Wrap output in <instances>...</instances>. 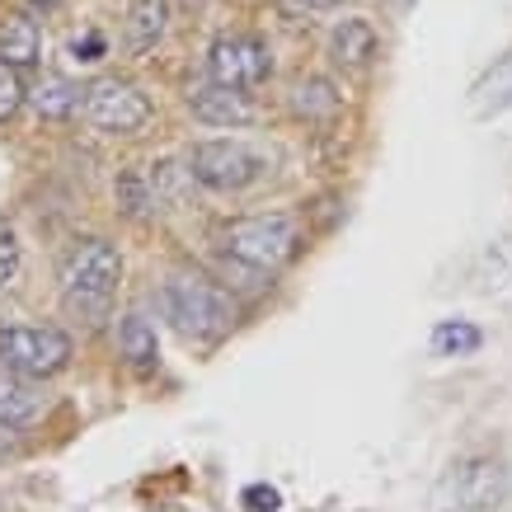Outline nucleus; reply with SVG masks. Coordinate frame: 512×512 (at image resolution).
<instances>
[{"mask_svg":"<svg viewBox=\"0 0 512 512\" xmlns=\"http://www.w3.org/2000/svg\"><path fill=\"white\" fill-rule=\"evenodd\" d=\"M447 494L461 512H489L508 498V470L494 456H475V461H461L451 470Z\"/></svg>","mask_w":512,"mask_h":512,"instance_id":"6e6552de","label":"nucleus"},{"mask_svg":"<svg viewBox=\"0 0 512 512\" xmlns=\"http://www.w3.org/2000/svg\"><path fill=\"white\" fill-rule=\"evenodd\" d=\"M165 29H170V0H132L127 5V24H123V33H127V47L132 52H151V47L165 38Z\"/></svg>","mask_w":512,"mask_h":512,"instance_id":"9b49d317","label":"nucleus"},{"mask_svg":"<svg viewBox=\"0 0 512 512\" xmlns=\"http://www.w3.org/2000/svg\"><path fill=\"white\" fill-rule=\"evenodd\" d=\"M71 339L52 325H10L0 329V362L15 367V372L43 381V376H57L71 367Z\"/></svg>","mask_w":512,"mask_h":512,"instance_id":"39448f33","label":"nucleus"},{"mask_svg":"<svg viewBox=\"0 0 512 512\" xmlns=\"http://www.w3.org/2000/svg\"><path fill=\"white\" fill-rule=\"evenodd\" d=\"M33 5H43V10H52V5H57V0H33Z\"/></svg>","mask_w":512,"mask_h":512,"instance_id":"b1692460","label":"nucleus"},{"mask_svg":"<svg viewBox=\"0 0 512 512\" xmlns=\"http://www.w3.org/2000/svg\"><path fill=\"white\" fill-rule=\"evenodd\" d=\"M292 109L301 113V118H325V113L339 109V94H334L329 80H301L292 90Z\"/></svg>","mask_w":512,"mask_h":512,"instance_id":"f3484780","label":"nucleus"},{"mask_svg":"<svg viewBox=\"0 0 512 512\" xmlns=\"http://www.w3.org/2000/svg\"><path fill=\"white\" fill-rule=\"evenodd\" d=\"M160 301H165V315L174 320V329H179L184 339H198V343L226 339L235 329V320H240L231 292H221L217 282L202 278V273H174V278L165 282Z\"/></svg>","mask_w":512,"mask_h":512,"instance_id":"f257e3e1","label":"nucleus"},{"mask_svg":"<svg viewBox=\"0 0 512 512\" xmlns=\"http://www.w3.org/2000/svg\"><path fill=\"white\" fill-rule=\"evenodd\" d=\"M80 113L90 118L99 132H113V137H132L151 123V99L132 85V80L118 76H99L85 85V99H80Z\"/></svg>","mask_w":512,"mask_h":512,"instance_id":"423d86ee","label":"nucleus"},{"mask_svg":"<svg viewBox=\"0 0 512 512\" xmlns=\"http://www.w3.org/2000/svg\"><path fill=\"white\" fill-rule=\"evenodd\" d=\"M38 52H43V33H38V24H33L29 15L0 19V57H5V62H15L19 71H24V66L38 62Z\"/></svg>","mask_w":512,"mask_h":512,"instance_id":"ddd939ff","label":"nucleus"},{"mask_svg":"<svg viewBox=\"0 0 512 512\" xmlns=\"http://www.w3.org/2000/svg\"><path fill=\"white\" fill-rule=\"evenodd\" d=\"M19 273V235L10 221H0V287Z\"/></svg>","mask_w":512,"mask_h":512,"instance_id":"6ab92c4d","label":"nucleus"},{"mask_svg":"<svg viewBox=\"0 0 512 512\" xmlns=\"http://www.w3.org/2000/svg\"><path fill=\"white\" fill-rule=\"evenodd\" d=\"M240 503H245L249 512H278L282 508V494L273 489V484H249Z\"/></svg>","mask_w":512,"mask_h":512,"instance_id":"aec40b11","label":"nucleus"},{"mask_svg":"<svg viewBox=\"0 0 512 512\" xmlns=\"http://www.w3.org/2000/svg\"><path fill=\"white\" fill-rule=\"evenodd\" d=\"M207 76L235 90H254L259 80L273 76V57H268L264 38L254 33H221L207 52Z\"/></svg>","mask_w":512,"mask_h":512,"instance_id":"0eeeda50","label":"nucleus"},{"mask_svg":"<svg viewBox=\"0 0 512 512\" xmlns=\"http://www.w3.org/2000/svg\"><path fill=\"white\" fill-rule=\"evenodd\" d=\"M118 339H123V357L137 367V372H151L160 357V343H156V329L146 325L141 315H127L123 329H118Z\"/></svg>","mask_w":512,"mask_h":512,"instance_id":"2eb2a0df","label":"nucleus"},{"mask_svg":"<svg viewBox=\"0 0 512 512\" xmlns=\"http://www.w3.org/2000/svg\"><path fill=\"white\" fill-rule=\"evenodd\" d=\"M80 99H85V90H80V85H71L66 76H43V80H38V90L29 94V104L38 109V118H47V123H62V118H71V113L80 109Z\"/></svg>","mask_w":512,"mask_h":512,"instance_id":"4468645a","label":"nucleus"},{"mask_svg":"<svg viewBox=\"0 0 512 512\" xmlns=\"http://www.w3.org/2000/svg\"><path fill=\"white\" fill-rule=\"evenodd\" d=\"M484 343V334L470 320H442V325L433 329V348L442 357H466V353H475Z\"/></svg>","mask_w":512,"mask_h":512,"instance_id":"dca6fc26","label":"nucleus"},{"mask_svg":"<svg viewBox=\"0 0 512 512\" xmlns=\"http://www.w3.org/2000/svg\"><path fill=\"white\" fill-rule=\"evenodd\" d=\"M24 99H29V90H24V80H19V66L0 57V123H10V118L24 109Z\"/></svg>","mask_w":512,"mask_h":512,"instance_id":"a211bd4d","label":"nucleus"},{"mask_svg":"<svg viewBox=\"0 0 512 512\" xmlns=\"http://www.w3.org/2000/svg\"><path fill=\"white\" fill-rule=\"evenodd\" d=\"M390 5H409V0H390Z\"/></svg>","mask_w":512,"mask_h":512,"instance_id":"393cba45","label":"nucleus"},{"mask_svg":"<svg viewBox=\"0 0 512 512\" xmlns=\"http://www.w3.org/2000/svg\"><path fill=\"white\" fill-rule=\"evenodd\" d=\"M123 282V259L109 240H80L66 249L62 259V296L71 311H80L85 320L109 311L113 292Z\"/></svg>","mask_w":512,"mask_h":512,"instance_id":"7ed1b4c3","label":"nucleus"},{"mask_svg":"<svg viewBox=\"0 0 512 512\" xmlns=\"http://www.w3.org/2000/svg\"><path fill=\"white\" fill-rule=\"evenodd\" d=\"M188 109L207 127H245L259 118V109L249 104V94L235 90V85H221V80L193 85V90H188Z\"/></svg>","mask_w":512,"mask_h":512,"instance_id":"1a4fd4ad","label":"nucleus"},{"mask_svg":"<svg viewBox=\"0 0 512 512\" xmlns=\"http://www.w3.org/2000/svg\"><path fill=\"white\" fill-rule=\"evenodd\" d=\"M10 447H15V423L0 419V451H10Z\"/></svg>","mask_w":512,"mask_h":512,"instance_id":"4be33fe9","label":"nucleus"},{"mask_svg":"<svg viewBox=\"0 0 512 512\" xmlns=\"http://www.w3.org/2000/svg\"><path fill=\"white\" fill-rule=\"evenodd\" d=\"M47 409V395L33 386V376L15 372L0 362V419L5 423H29Z\"/></svg>","mask_w":512,"mask_h":512,"instance_id":"9d476101","label":"nucleus"},{"mask_svg":"<svg viewBox=\"0 0 512 512\" xmlns=\"http://www.w3.org/2000/svg\"><path fill=\"white\" fill-rule=\"evenodd\" d=\"M301 5H311V10H334L339 0H301Z\"/></svg>","mask_w":512,"mask_h":512,"instance_id":"5701e85b","label":"nucleus"},{"mask_svg":"<svg viewBox=\"0 0 512 512\" xmlns=\"http://www.w3.org/2000/svg\"><path fill=\"white\" fill-rule=\"evenodd\" d=\"M329 52H334V62L348 66V71H362V66H372V57L381 52V38L367 19H343L334 38H329Z\"/></svg>","mask_w":512,"mask_h":512,"instance_id":"f8f14e48","label":"nucleus"},{"mask_svg":"<svg viewBox=\"0 0 512 512\" xmlns=\"http://www.w3.org/2000/svg\"><path fill=\"white\" fill-rule=\"evenodd\" d=\"M264 170L268 160L245 141H198L188 151V174L212 193H240V188L259 184Z\"/></svg>","mask_w":512,"mask_h":512,"instance_id":"20e7f679","label":"nucleus"},{"mask_svg":"<svg viewBox=\"0 0 512 512\" xmlns=\"http://www.w3.org/2000/svg\"><path fill=\"white\" fill-rule=\"evenodd\" d=\"M71 52H76V62H99V57H104V38H99V33H85V38L71 43Z\"/></svg>","mask_w":512,"mask_h":512,"instance_id":"412c9836","label":"nucleus"},{"mask_svg":"<svg viewBox=\"0 0 512 512\" xmlns=\"http://www.w3.org/2000/svg\"><path fill=\"white\" fill-rule=\"evenodd\" d=\"M221 249L235 264L259 268V273H278L282 264H292L301 249V221L292 212H254V217H235L231 226H221Z\"/></svg>","mask_w":512,"mask_h":512,"instance_id":"f03ea898","label":"nucleus"}]
</instances>
